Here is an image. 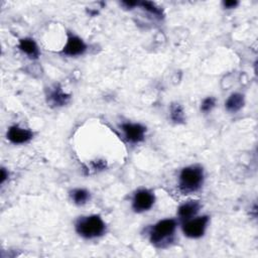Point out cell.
Segmentation results:
<instances>
[{"instance_id": "cell-1", "label": "cell", "mask_w": 258, "mask_h": 258, "mask_svg": "<svg viewBox=\"0 0 258 258\" xmlns=\"http://www.w3.org/2000/svg\"><path fill=\"white\" fill-rule=\"evenodd\" d=\"M204 169L201 165H189L181 169L178 177V188L183 195L198 191L204 183Z\"/></svg>"}, {"instance_id": "cell-2", "label": "cell", "mask_w": 258, "mask_h": 258, "mask_svg": "<svg viewBox=\"0 0 258 258\" xmlns=\"http://www.w3.org/2000/svg\"><path fill=\"white\" fill-rule=\"evenodd\" d=\"M177 223L174 219H164L157 222L149 232L150 242L158 248L167 247L173 240Z\"/></svg>"}, {"instance_id": "cell-3", "label": "cell", "mask_w": 258, "mask_h": 258, "mask_svg": "<svg viewBox=\"0 0 258 258\" xmlns=\"http://www.w3.org/2000/svg\"><path fill=\"white\" fill-rule=\"evenodd\" d=\"M77 233L86 239L101 237L106 231V224L99 215L82 217L75 225Z\"/></svg>"}, {"instance_id": "cell-4", "label": "cell", "mask_w": 258, "mask_h": 258, "mask_svg": "<svg viewBox=\"0 0 258 258\" xmlns=\"http://www.w3.org/2000/svg\"><path fill=\"white\" fill-rule=\"evenodd\" d=\"M209 220V216H201L182 222L181 229L183 234L191 239L201 238L205 234Z\"/></svg>"}, {"instance_id": "cell-5", "label": "cell", "mask_w": 258, "mask_h": 258, "mask_svg": "<svg viewBox=\"0 0 258 258\" xmlns=\"http://www.w3.org/2000/svg\"><path fill=\"white\" fill-rule=\"evenodd\" d=\"M154 202H155L154 194L147 188H141L134 194V197L132 200V209L136 213H142L150 210Z\"/></svg>"}, {"instance_id": "cell-6", "label": "cell", "mask_w": 258, "mask_h": 258, "mask_svg": "<svg viewBox=\"0 0 258 258\" xmlns=\"http://www.w3.org/2000/svg\"><path fill=\"white\" fill-rule=\"evenodd\" d=\"M122 130L126 140L130 143H139L144 140L146 127L139 123H124L122 124Z\"/></svg>"}, {"instance_id": "cell-7", "label": "cell", "mask_w": 258, "mask_h": 258, "mask_svg": "<svg viewBox=\"0 0 258 258\" xmlns=\"http://www.w3.org/2000/svg\"><path fill=\"white\" fill-rule=\"evenodd\" d=\"M87 50V44L77 35H70L61 53L68 56H77L83 54Z\"/></svg>"}, {"instance_id": "cell-8", "label": "cell", "mask_w": 258, "mask_h": 258, "mask_svg": "<svg viewBox=\"0 0 258 258\" xmlns=\"http://www.w3.org/2000/svg\"><path fill=\"white\" fill-rule=\"evenodd\" d=\"M33 137V132L29 129L21 128L17 125L11 126L7 131V139L13 144H23L30 141Z\"/></svg>"}, {"instance_id": "cell-9", "label": "cell", "mask_w": 258, "mask_h": 258, "mask_svg": "<svg viewBox=\"0 0 258 258\" xmlns=\"http://www.w3.org/2000/svg\"><path fill=\"white\" fill-rule=\"evenodd\" d=\"M201 204L199 201H188L180 205L177 209L178 218L184 222L194 218L200 211Z\"/></svg>"}, {"instance_id": "cell-10", "label": "cell", "mask_w": 258, "mask_h": 258, "mask_svg": "<svg viewBox=\"0 0 258 258\" xmlns=\"http://www.w3.org/2000/svg\"><path fill=\"white\" fill-rule=\"evenodd\" d=\"M71 100V95L66 94L60 86L56 85L52 90L49 91L47 95V102L54 106V107H60L63 105H67Z\"/></svg>"}, {"instance_id": "cell-11", "label": "cell", "mask_w": 258, "mask_h": 258, "mask_svg": "<svg viewBox=\"0 0 258 258\" xmlns=\"http://www.w3.org/2000/svg\"><path fill=\"white\" fill-rule=\"evenodd\" d=\"M18 47L21 51H23L25 54H27L31 58H38L40 54V51L38 49L36 42L30 37L21 38L19 40Z\"/></svg>"}, {"instance_id": "cell-12", "label": "cell", "mask_w": 258, "mask_h": 258, "mask_svg": "<svg viewBox=\"0 0 258 258\" xmlns=\"http://www.w3.org/2000/svg\"><path fill=\"white\" fill-rule=\"evenodd\" d=\"M244 96L240 93H233L225 102V108L230 113L238 112L244 106Z\"/></svg>"}, {"instance_id": "cell-13", "label": "cell", "mask_w": 258, "mask_h": 258, "mask_svg": "<svg viewBox=\"0 0 258 258\" xmlns=\"http://www.w3.org/2000/svg\"><path fill=\"white\" fill-rule=\"evenodd\" d=\"M170 118L174 123L182 124L184 123L185 116L183 109L180 104L178 103H172L170 106Z\"/></svg>"}, {"instance_id": "cell-14", "label": "cell", "mask_w": 258, "mask_h": 258, "mask_svg": "<svg viewBox=\"0 0 258 258\" xmlns=\"http://www.w3.org/2000/svg\"><path fill=\"white\" fill-rule=\"evenodd\" d=\"M71 198L77 205H85L90 200V192L85 188H76L71 191Z\"/></svg>"}, {"instance_id": "cell-15", "label": "cell", "mask_w": 258, "mask_h": 258, "mask_svg": "<svg viewBox=\"0 0 258 258\" xmlns=\"http://www.w3.org/2000/svg\"><path fill=\"white\" fill-rule=\"evenodd\" d=\"M138 6H140L141 8H143L144 10H146L147 12H149L150 14L154 15L155 17H157L159 19L163 18V16H164L163 10L160 7L156 6L153 2H150V1H139Z\"/></svg>"}, {"instance_id": "cell-16", "label": "cell", "mask_w": 258, "mask_h": 258, "mask_svg": "<svg viewBox=\"0 0 258 258\" xmlns=\"http://www.w3.org/2000/svg\"><path fill=\"white\" fill-rule=\"evenodd\" d=\"M215 105H216V99L214 97H207L202 102L201 111H203L204 113H208V112L212 111V109L215 107Z\"/></svg>"}, {"instance_id": "cell-17", "label": "cell", "mask_w": 258, "mask_h": 258, "mask_svg": "<svg viewBox=\"0 0 258 258\" xmlns=\"http://www.w3.org/2000/svg\"><path fill=\"white\" fill-rule=\"evenodd\" d=\"M239 2L236 1V0H230V1H224L223 2V5L225 8L227 9H232V8H235L236 6H238Z\"/></svg>"}, {"instance_id": "cell-18", "label": "cell", "mask_w": 258, "mask_h": 258, "mask_svg": "<svg viewBox=\"0 0 258 258\" xmlns=\"http://www.w3.org/2000/svg\"><path fill=\"white\" fill-rule=\"evenodd\" d=\"M138 3H139V1H122L121 2V4L125 8H128V9H131V8H134L135 6H138Z\"/></svg>"}, {"instance_id": "cell-19", "label": "cell", "mask_w": 258, "mask_h": 258, "mask_svg": "<svg viewBox=\"0 0 258 258\" xmlns=\"http://www.w3.org/2000/svg\"><path fill=\"white\" fill-rule=\"evenodd\" d=\"M93 166L95 169H104L106 167V162L103 160H98L97 162H93Z\"/></svg>"}, {"instance_id": "cell-20", "label": "cell", "mask_w": 258, "mask_h": 258, "mask_svg": "<svg viewBox=\"0 0 258 258\" xmlns=\"http://www.w3.org/2000/svg\"><path fill=\"white\" fill-rule=\"evenodd\" d=\"M8 177V171L4 168V167H2L1 168V177H0V183L2 184V183H4V181L6 180V178Z\"/></svg>"}]
</instances>
